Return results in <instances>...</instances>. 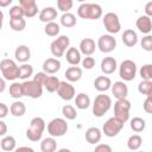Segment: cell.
I'll return each instance as SVG.
<instances>
[{
    "mask_svg": "<svg viewBox=\"0 0 152 152\" xmlns=\"http://www.w3.org/2000/svg\"><path fill=\"white\" fill-rule=\"evenodd\" d=\"M77 14L80 18L96 20L102 15V7L99 4L83 2L77 8Z\"/></svg>",
    "mask_w": 152,
    "mask_h": 152,
    "instance_id": "obj_1",
    "label": "cell"
},
{
    "mask_svg": "<svg viewBox=\"0 0 152 152\" xmlns=\"http://www.w3.org/2000/svg\"><path fill=\"white\" fill-rule=\"evenodd\" d=\"M45 129V121L43 118L36 116L31 120L28 128L26 129V138L31 141H39Z\"/></svg>",
    "mask_w": 152,
    "mask_h": 152,
    "instance_id": "obj_2",
    "label": "cell"
},
{
    "mask_svg": "<svg viewBox=\"0 0 152 152\" xmlns=\"http://www.w3.org/2000/svg\"><path fill=\"white\" fill-rule=\"evenodd\" d=\"M0 70L1 75L5 80L8 81H14L19 78V66L13 59L10 58H4L0 62Z\"/></svg>",
    "mask_w": 152,
    "mask_h": 152,
    "instance_id": "obj_3",
    "label": "cell"
},
{
    "mask_svg": "<svg viewBox=\"0 0 152 152\" xmlns=\"http://www.w3.org/2000/svg\"><path fill=\"white\" fill-rule=\"evenodd\" d=\"M112 106V99L106 94H99L93 103V114L97 118L103 116Z\"/></svg>",
    "mask_w": 152,
    "mask_h": 152,
    "instance_id": "obj_4",
    "label": "cell"
},
{
    "mask_svg": "<svg viewBox=\"0 0 152 152\" xmlns=\"http://www.w3.org/2000/svg\"><path fill=\"white\" fill-rule=\"evenodd\" d=\"M69 45H70V39L68 36H58L51 44H50V50H51V53L55 56V57H62L65 51H68L69 49Z\"/></svg>",
    "mask_w": 152,
    "mask_h": 152,
    "instance_id": "obj_5",
    "label": "cell"
},
{
    "mask_svg": "<svg viewBox=\"0 0 152 152\" xmlns=\"http://www.w3.org/2000/svg\"><path fill=\"white\" fill-rule=\"evenodd\" d=\"M48 132L51 137H63L68 132V124L63 118H55L48 124Z\"/></svg>",
    "mask_w": 152,
    "mask_h": 152,
    "instance_id": "obj_6",
    "label": "cell"
},
{
    "mask_svg": "<svg viewBox=\"0 0 152 152\" xmlns=\"http://www.w3.org/2000/svg\"><path fill=\"white\" fill-rule=\"evenodd\" d=\"M124 125H125L124 121H121L120 119H118L115 116H112L103 124L102 132L104 133V135L113 138L120 133V131L124 128Z\"/></svg>",
    "mask_w": 152,
    "mask_h": 152,
    "instance_id": "obj_7",
    "label": "cell"
},
{
    "mask_svg": "<svg viewBox=\"0 0 152 152\" xmlns=\"http://www.w3.org/2000/svg\"><path fill=\"white\" fill-rule=\"evenodd\" d=\"M137 75V64L132 59H125L119 66V76L124 81H132Z\"/></svg>",
    "mask_w": 152,
    "mask_h": 152,
    "instance_id": "obj_8",
    "label": "cell"
},
{
    "mask_svg": "<svg viewBox=\"0 0 152 152\" xmlns=\"http://www.w3.org/2000/svg\"><path fill=\"white\" fill-rule=\"evenodd\" d=\"M103 26L109 34L118 33L121 28V24H120V19H119L118 14L114 12L106 13L103 15Z\"/></svg>",
    "mask_w": 152,
    "mask_h": 152,
    "instance_id": "obj_9",
    "label": "cell"
},
{
    "mask_svg": "<svg viewBox=\"0 0 152 152\" xmlns=\"http://www.w3.org/2000/svg\"><path fill=\"white\" fill-rule=\"evenodd\" d=\"M23 90H24V96H27L31 99H39L43 95V86L37 83L33 80L24 81Z\"/></svg>",
    "mask_w": 152,
    "mask_h": 152,
    "instance_id": "obj_10",
    "label": "cell"
},
{
    "mask_svg": "<svg viewBox=\"0 0 152 152\" xmlns=\"http://www.w3.org/2000/svg\"><path fill=\"white\" fill-rule=\"evenodd\" d=\"M129 110H131V102L127 99L118 100L114 103V116L124 122H126L129 119Z\"/></svg>",
    "mask_w": 152,
    "mask_h": 152,
    "instance_id": "obj_11",
    "label": "cell"
},
{
    "mask_svg": "<svg viewBox=\"0 0 152 152\" xmlns=\"http://www.w3.org/2000/svg\"><path fill=\"white\" fill-rule=\"evenodd\" d=\"M97 48L101 52L109 53L116 48V39L112 34H102L97 39Z\"/></svg>",
    "mask_w": 152,
    "mask_h": 152,
    "instance_id": "obj_12",
    "label": "cell"
},
{
    "mask_svg": "<svg viewBox=\"0 0 152 152\" xmlns=\"http://www.w3.org/2000/svg\"><path fill=\"white\" fill-rule=\"evenodd\" d=\"M57 94L61 99H63L65 101H70L75 97V88L71 83H69L66 81H61V84L57 89Z\"/></svg>",
    "mask_w": 152,
    "mask_h": 152,
    "instance_id": "obj_13",
    "label": "cell"
},
{
    "mask_svg": "<svg viewBox=\"0 0 152 152\" xmlns=\"http://www.w3.org/2000/svg\"><path fill=\"white\" fill-rule=\"evenodd\" d=\"M19 5L24 11V17L32 18L38 13V6L36 0H20Z\"/></svg>",
    "mask_w": 152,
    "mask_h": 152,
    "instance_id": "obj_14",
    "label": "cell"
},
{
    "mask_svg": "<svg viewBox=\"0 0 152 152\" xmlns=\"http://www.w3.org/2000/svg\"><path fill=\"white\" fill-rule=\"evenodd\" d=\"M135 25H137V28L144 34H150V32L152 31V19L150 17H147L146 14L140 15L137 19Z\"/></svg>",
    "mask_w": 152,
    "mask_h": 152,
    "instance_id": "obj_15",
    "label": "cell"
},
{
    "mask_svg": "<svg viewBox=\"0 0 152 152\" xmlns=\"http://www.w3.org/2000/svg\"><path fill=\"white\" fill-rule=\"evenodd\" d=\"M112 94H113L114 97H116L118 100L126 99L127 95H128V88H127L126 83L122 82V81H116V82H114V84H112Z\"/></svg>",
    "mask_w": 152,
    "mask_h": 152,
    "instance_id": "obj_16",
    "label": "cell"
},
{
    "mask_svg": "<svg viewBox=\"0 0 152 152\" xmlns=\"http://www.w3.org/2000/svg\"><path fill=\"white\" fill-rule=\"evenodd\" d=\"M56 18H57V10L55 7H52V6L44 7L39 12V20L43 21V23H45V24L52 23Z\"/></svg>",
    "mask_w": 152,
    "mask_h": 152,
    "instance_id": "obj_17",
    "label": "cell"
},
{
    "mask_svg": "<svg viewBox=\"0 0 152 152\" xmlns=\"http://www.w3.org/2000/svg\"><path fill=\"white\" fill-rule=\"evenodd\" d=\"M61 61L58 58H48L43 63V70L45 74H56L61 69Z\"/></svg>",
    "mask_w": 152,
    "mask_h": 152,
    "instance_id": "obj_18",
    "label": "cell"
},
{
    "mask_svg": "<svg viewBox=\"0 0 152 152\" xmlns=\"http://www.w3.org/2000/svg\"><path fill=\"white\" fill-rule=\"evenodd\" d=\"M116 68H118V63L114 57H104L101 61V71L106 75L113 74L116 70Z\"/></svg>",
    "mask_w": 152,
    "mask_h": 152,
    "instance_id": "obj_19",
    "label": "cell"
},
{
    "mask_svg": "<svg viewBox=\"0 0 152 152\" xmlns=\"http://www.w3.org/2000/svg\"><path fill=\"white\" fill-rule=\"evenodd\" d=\"M95 49H96V44L91 38H83L80 43V51L86 56L93 55L95 52Z\"/></svg>",
    "mask_w": 152,
    "mask_h": 152,
    "instance_id": "obj_20",
    "label": "cell"
},
{
    "mask_svg": "<svg viewBox=\"0 0 152 152\" xmlns=\"http://www.w3.org/2000/svg\"><path fill=\"white\" fill-rule=\"evenodd\" d=\"M14 57L20 63H26L31 58V51L27 45H19L14 51Z\"/></svg>",
    "mask_w": 152,
    "mask_h": 152,
    "instance_id": "obj_21",
    "label": "cell"
},
{
    "mask_svg": "<svg viewBox=\"0 0 152 152\" xmlns=\"http://www.w3.org/2000/svg\"><path fill=\"white\" fill-rule=\"evenodd\" d=\"M121 39L124 42V44L128 48H133L137 43H138V34L134 30H131V28H127L124 31L122 36H121Z\"/></svg>",
    "mask_w": 152,
    "mask_h": 152,
    "instance_id": "obj_22",
    "label": "cell"
},
{
    "mask_svg": "<svg viewBox=\"0 0 152 152\" xmlns=\"http://www.w3.org/2000/svg\"><path fill=\"white\" fill-rule=\"evenodd\" d=\"M94 87L97 91H107L109 88H112V81L107 76H99L94 81Z\"/></svg>",
    "mask_w": 152,
    "mask_h": 152,
    "instance_id": "obj_23",
    "label": "cell"
},
{
    "mask_svg": "<svg viewBox=\"0 0 152 152\" xmlns=\"http://www.w3.org/2000/svg\"><path fill=\"white\" fill-rule=\"evenodd\" d=\"M65 58L68 61L69 64H71L72 66H76L78 63H81V51L76 48H69L66 53H65Z\"/></svg>",
    "mask_w": 152,
    "mask_h": 152,
    "instance_id": "obj_24",
    "label": "cell"
},
{
    "mask_svg": "<svg viewBox=\"0 0 152 152\" xmlns=\"http://www.w3.org/2000/svg\"><path fill=\"white\" fill-rule=\"evenodd\" d=\"M102 132L97 127H90L86 131V140L89 144H97L101 140Z\"/></svg>",
    "mask_w": 152,
    "mask_h": 152,
    "instance_id": "obj_25",
    "label": "cell"
},
{
    "mask_svg": "<svg viewBox=\"0 0 152 152\" xmlns=\"http://www.w3.org/2000/svg\"><path fill=\"white\" fill-rule=\"evenodd\" d=\"M64 75L69 82H77L82 77V69L78 66H70L65 70Z\"/></svg>",
    "mask_w": 152,
    "mask_h": 152,
    "instance_id": "obj_26",
    "label": "cell"
},
{
    "mask_svg": "<svg viewBox=\"0 0 152 152\" xmlns=\"http://www.w3.org/2000/svg\"><path fill=\"white\" fill-rule=\"evenodd\" d=\"M57 142L53 137H49L42 140L40 142V150L42 152H56Z\"/></svg>",
    "mask_w": 152,
    "mask_h": 152,
    "instance_id": "obj_27",
    "label": "cell"
},
{
    "mask_svg": "<svg viewBox=\"0 0 152 152\" xmlns=\"http://www.w3.org/2000/svg\"><path fill=\"white\" fill-rule=\"evenodd\" d=\"M75 104L78 109H87L90 106V97L84 93H80L75 97Z\"/></svg>",
    "mask_w": 152,
    "mask_h": 152,
    "instance_id": "obj_28",
    "label": "cell"
},
{
    "mask_svg": "<svg viewBox=\"0 0 152 152\" xmlns=\"http://www.w3.org/2000/svg\"><path fill=\"white\" fill-rule=\"evenodd\" d=\"M10 112L12 113V115L20 118V116H23V115L25 114V112H26V106H25L24 102H21V101H19V100H18V101H14V102L11 104V107H10Z\"/></svg>",
    "mask_w": 152,
    "mask_h": 152,
    "instance_id": "obj_29",
    "label": "cell"
},
{
    "mask_svg": "<svg viewBox=\"0 0 152 152\" xmlns=\"http://www.w3.org/2000/svg\"><path fill=\"white\" fill-rule=\"evenodd\" d=\"M0 146L2 151L6 152H12L13 150H15V139L12 135H6L1 139L0 141Z\"/></svg>",
    "mask_w": 152,
    "mask_h": 152,
    "instance_id": "obj_30",
    "label": "cell"
},
{
    "mask_svg": "<svg viewBox=\"0 0 152 152\" xmlns=\"http://www.w3.org/2000/svg\"><path fill=\"white\" fill-rule=\"evenodd\" d=\"M59 84H61V81L58 80V77H56V76H49L46 78L45 83H44V88L49 93H55V91H57Z\"/></svg>",
    "mask_w": 152,
    "mask_h": 152,
    "instance_id": "obj_31",
    "label": "cell"
},
{
    "mask_svg": "<svg viewBox=\"0 0 152 152\" xmlns=\"http://www.w3.org/2000/svg\"><path fill=\"white\" fill-rule=\"evenodd\" d=\"M142 145V138L139 134H133L127 140V147L131 151H138Z\"/></svg>",
    "mask_w": 152,
    "mask_h": 152,
    "instance_id": "obj_32",
    "label": "cell"
},
{
    "mask_svg": "<svg viewBox=\"0 0 152 152\" xmlns=\"http://www.w3.org/2000/svg\"><path fill=\"white\" fill-rule=\"evenodd\" d=\"M10 96L13 99H20L24 96V90H23V83L19 82H13L10 86Z\"/></svg>",
    "mask_w": 152,
    "mask_h": 152,
    "instance_id": "obj_33",
    "label": "cell"
},
{
    "mask_svg": "<svg viewBox=\"0 0 152 152\" xmlns=\"http://www.w3.org/2000/svg\"><path fill=\"white\" fill-rule=\"evenodd\" d=\"M76 21H77L76 17L72 13H70V12L63 13L62 17H61V24L64 27H74L76 25Z\"/></svg>",
    "mask_w": 152,
    "mask_h": 152,
    "instance_id": "obj_34",
    "label": "cell"
},
{
    "mask_svg": "<svg viewBox=\"0 0 152 152\" xmlns=\"http://www.w3.org/2000/svg\"><path fill=\"white\" fill-rule=\"evenodd\" d=\"M145 127H146V122H145V120H144L142 118H140V116H134V118L131 120V128H132L134 132H137V133L142 132V131L145 129Z\"/></svg>",
    "mask_w": 152,
    "mask_h": 152,
    "instance_id": "obj_35",
    "label": "cell"
},
{
    "mask_svg": "<svg viewBox=\"0 0 152 152\" xmlns=\"http://www.w3.org/2000/svg\"><path fill=\"white\" fill-rule=\"evenodd\" d=\"M62 114H63V116H64L65 119H68V120H75V119L77 118V112H76L75 107L71 106V104H65V106H63V108H62Z\"/></svg>",
    "mask_w": 152,
    "mask_h": 152,
    "instance_id": "obj_36",
    "label": "cell"
},
{
    "mask_svg": "<svg viewBox=\"0 0 152 152\" xmlns=\"http://www.w3.org/2000/svg\"><path fill=\"white\" fill-rule=\"evenodd\" d=\"M33 74V66L30 65V64H23L19 66V78L20 80H25L28 78L30 76H32Z\"/></svg>",
    "mask_w": 152,
    "mask_h": 152,
    "instance_id": "obj_37",
    "label": "cell"
},
{
    "mask_svg": "<svg viewBox=\"0 0 152 152\" xmlns=\"http://www.w3.org/2000/svg\"><path fill=\"white\" fill-rule=\"evenodd\" d=\"M59 31H61L59 25H58L57 23H55V21L46 24L45 27H44L45 34H48V36H50V37H56V36L59 33Z\"/></svg>",
    "mask_w": 152,
    "mask_h": 152,
    "instance_id": "obj_38",
    "label": "cell"
},
{
    "mask_svg": "<svg viewBox=\"0 0 152 152\" xmlns=\"http://www.w3.org/2000/svg\"><path fill=\"white\" fill-rule=\"evenodd\" d=\"M10 26L13 31H23L26 27V20L24 18H19V19H10Z\"/></svg>",
    "mask_w": 152,
    "mask_h": 152,
    "instance_id": "obj_39",
    "label": "cell"
},
{
    "mask_svg": "<svg viewBox=\"0 0 152 152\" xmlns=\"http://www.w3.org/2000/svg\"><path fill=\"white\" fill-rule=\"evenodd\" d=\"M152 90V81H147V80H142L139 84H138V91L142 95H147L150 91Z\"/></svg>",
    "mask_w": 152,
    "mask_h": 152,
    "instance_id": "obj_40",
    "label": "cell"
},
{
    "mask_svg": "<svg viewBox=\"0 0 152 152\" xmlns=\"http://www.w3.org/2000/svg\"><path fill=\"white\" fill-rule=\"evenodd\" d=\"M139 74L141 76L142 80H147L151 81L152 80V64H145L140 68Z\"/></svg>",
    "mask_w": 152,
    "mask_h": 152,
    "instance_id": "obj_41",
    "label": "cell"
},
{
    "mask_svg": "<svg viewBox=\"0 0 152 152\" xmlns=\"http://www.w3.org/2000/svg\"><path fill=\"white\" fill-rule=\"evenodd\" d=\"M10 18L11 19H19V18H24V11L21 8L20 5H14L10 8Z\"/></svg>",
    "mask_w": 152,
    "mask_h": 152,
    "instance_id": "obj_42",
    "label": "cell"
},
{
    "mask_svg": "<svg viewBox=\"0 0 152 152\" xmlns=\"http://www.w3.org/2000/svg\"><path fill=\"white\" fill-rule=\"evenodd\" d=\"M72 5H74V1L72 0H58L57 1V7L63 13H68V11L71 10Z\"/></svg>",
    "mask_w": 152,
    "mask_h": 152,
    "instance_id": "obj_43",
    "label": "cell"
},
{
    "mask_svg": "<svg viewBox=\"0 0 152 152\" xmlns=\"http://www.w3.org/2000/svg\"><path fill=\"white\" fill-rule=\"evenodd\" d=\"M140 44L145 51H152V34H146L142 37Z\"/></svg>",
    "mask_w": 152,
    "mask_h": 152,
    "instance_id": "obj_44",
    "label": "cell"
},
{
    "mask_svg": "<svg viewBox=\"0 0 152 152\" xmlns=\"http://www.w3.org/2000/svg\"><path fill=\"white\" fill-rule=\"evenodd\" d=\"M82 66L84 69H93L95 66V59L93 57H90V56L84 57L83 61H82Z\"/></svg>",
    "mask_w": 152,
    "mask_h": 152,
    "instance_id": "obj_45",
    "label": "cell"
},
{
    "mask_svg": "<svg viewBox=\"0 0 152 152\" xmlns=\"http://www.w3.org/2000/svg\"><path fill=\"white\" fill-rule=\"evenodd\" d=\"M48 77H49L48 74H45L44 71H42V72H37L33 76V81H36L37 83H39V84H42L44 87V83H45V81H46Z\"/></svg>",
    "mask_w": 152,
    "mask_h": 152,
    "instance_id": "obj_46",
    "label": "cell"
},
{
    "mask_svg": "<svg viewBox=\"0 0 152 152\" xmlns=\"http://www.w3.org/2000/svg\"><path fill=\"white\" fill-rule=\"evenodd\" d=\"M94 152H113V151H112V147L108 144H99L95 147Z\"/></svg>",
    "mask_w": 152,
    "mask_h": 152,
    "instance_id": "obj_47",
    "label": "cell"
},
{
    "mask_svg": "<svg viewBox=\"0 0 152 152\" xmlns=\"http://www.w3.org/2000/svg\"><path fill=\"white\" fill-rule=\"evenodd\" d=\"M142 107H144V110H145L146 113L152 114V100H150V99H147V97H146V100L144 101Z\"/></svg>",
    "mask_w": 152,
    "mask_h": 152,
    "instance_id": "obj_48",
    "label": "cell"
},
{
    "mask_svg": "<svg viewBox=\"0 0 152 152\" xmlns=\"http://www.w3.org/2000/svg\"><path fill=\"white\" fill-rule=\"evenodd\" d=\"M8 110H10V108L6 106V103L1 102V103H0V118H1V119H4V118L7 115Z\"/></svg>",
    "mask_w": 152,
    "mask_h": 152,
    "instance_id": "obj_49",
    "label": "cell"
},
{
    "mask_svg": "<svg viewBox=\"0 0 152 152\" xmlns=\"http://www.w3.org/2000/svg\"><path fill=\"white\" fill-rule=\"evenodd\" d=\"M145 13H146V15L147 17H152V1H148V2H146V5H145Z\"/></svg>",
    "mask_w": 152,
    "mask_h": 152,
    "instance_id": "obj_50",
    "label": "cell"
},
{
    "mask_svg": "<svg viewBox=\"0 0 152 152\" xmlns=\"http://www.w3.org/2000/svg\"><path fill=\"white\" fill-rule=\"evenodd\" d=\"M14 152H34V150L32 147H28V146H20L18 148H15Z\"/></svg>",
    "mask_w": 152,
    "mask_h": 152,
    "instance_id": "obj_51",
    "label": "cell"
},
{
    "mask_svg": "<svg viewBox=\"0 0 152 152\" xmlns=\"http://www.w3.org/2000/svg\"><path fill=\"white\" fill-rule=\"evenodd\" d=\"M7 132V126H6V122L0 120V135H5Z\"/></svg>",
    "mask_w": 152,
    "mask_h": 152,
    "instance_id": "obj_52",
    "label": "cell"
},
{
    "mask_svg": "<svg viewBox=\"0 0 152 152\" xmlns=\"http://www.w3.org/2000/svg\"><path fill=\"white\" fill-rule=\"evenodd\" d=\"M5 81H6V80H5L4 77H2L1 80H0V93H2V91L5 90V86H6V83H5Z\"/></svg>",
    "mask_w": 152,
    "mask_h": 152,
    "instance_id": "obj_53",
    "label": "cell"
},
{
    "mask_svg": "<svg viewBox=\"0 0 152 152\" xmlns=\"http://www.w3.org/2000/svg\"><path fill=\"white\" fill-rule=\"evenodd\" d=\"M11 2H12V0H5V1L0 0V6H1V7H4V6H7V5H10Z\"/></svg>",
    "mask_w": 152,
    "mask_h": 152,
    "instance_id": "obj_54",
    "label": "cell"
},
{
    "mask_svg": "<svg viewBox=\"0 0 152 152\" xmlns=\"http://www.w3.org/2000/svg\"><path fill=\"white\" fill-rule=\"evenodd\" d=\"M57 152H71L69 148H65V147H63V148H59Z\"/></svg>",
    "mask_w": 152,
    "mask_h": 152,
    "instance_id": "obj_55",
    "label": "cell"
},
{
    "mask_svg": "<svg viewBox=\"0 0 152 152\" xmlns=\"http://www.w3.org/2000/svg\"><path fill=\"white\" fill-rule=\"evenodd\" d=\"M146 97H147V99H150V100H152V90L146 95Z\"/></svg>",
    "mask_w": 152,
    "mask_h": 152,
    "instance_id": "obj_56",
    "label": "cell"
},
{
    "mask_svg": "<svg viewBox=\"0 0 152 152\" xmlns=\"http://www.w3.org/2000/svg\"><path fill=\"white\" fill-rule=\"evenodd\" d=\"M138 152H144V151H138Z\"/></svg>",
    "mask_w": 152,
    "mask_h": 152,
    "instance_id": "obj_57",
    "label": "cell"
}]
</instances>
